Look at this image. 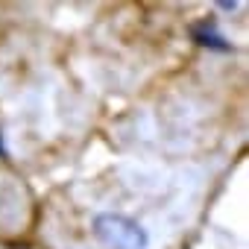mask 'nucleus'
<instances>
[{
  "instance_id": "nucleus-1",
  "label": "nucleus",
  "mask_w": 249,
  "mask_h": 249,
  "mask_svg": "<svg viewBox=\"0 0 249 249\" xmlns=\"http://www.w3.org/2000/svg\"><path fill=\"white\" fill-rule=\"evenodd\" d=\"M94 234L111 249H147L150 246V234L138 220L126 214H114V211H103L94 217Z\"/></svg>"
},
{
  "instance_id": "nucleus-2",
  "label": "nucleus",
  "mask_w": 249,
  "mask_h": 249,
  "mask_svg": "<svg viewBox=\"0 0 249 249\" xmlns=\"http://www.w3.org/2000/svg\"><path fill=\"white\" fill-rule=\"evenodd\" d=\"M191 38H194L199 47H208V50H217V53H229V50H231V44H229V41L217 33V27L208 24V21L196 24V27L191 30Z\"/></svg>"
},
{
  "instance_id": "nucleus-3",
  "label": "nucleus",
  "mask_w": 249,
  "mask_h": 249,
  "mask_svg": "<svg viewBox=\"0 0 249 249\" xmlns=\"http://www.w3.org/2000/svg\"><path fill=\"white\" fill-rule=\"evenodd\" d=\"M9 153H6V144H3V135H0V159H6Z\"/></svg>"
}]
</instances>
